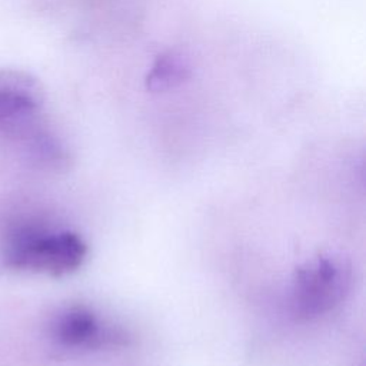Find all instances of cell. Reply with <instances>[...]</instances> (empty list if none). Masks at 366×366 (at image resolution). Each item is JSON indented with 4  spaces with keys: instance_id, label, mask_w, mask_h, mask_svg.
Returning <instances> with one entry per match:
<instances>
[{
    "instance_id": "cell-4",
    "label": "cell",
    "mask_w": 366,
    "mask_h": 366,
    "mask_svg": "<svg viewBox=\"0 0 366 366\" xmlns=\"http://www.w3.org/2000/svg\"><path fill=\"white\" fill-rule=\"evenodd\" d=\"M41 81L21 69H0V132L23 140L43 126Z\"/></svg>"
},
{
    "instance_id": "cell-5",
    "label": "cell",
    "mask_w": 366,
    "mask_h": 366,
    "mask_svg": "<svg viewBox=\"0 0 366 366\" xmlns=\"http://www.w3.org/2000/svg\"><path fill=\"white\" fill-rule=\"evenodd\" d=\"M193 73L192 59L182 49H167L156 56L144 77L147 92L164 93L180 87Z\"/></svg>"
},
{
    "instance_id": "cell-3",
    "label": "cell",
    "mask_w": 366,
    "mask_h": 366,
    "mask_svg": "<svg viewBox=\"0 0 366 366\" xmlns=\"http://www.w3.org/2000/svg\"><path fill=\"white\" fill-rule=\"evenodd\" d=\"M46 335L51 346L64 353L114 349L130 342L124 327L83 303H69L57 309L47 322Z\"/></svg>"
},
{
    "instance_id": "cell-1",
    "label": "cell",
    "mask_w": 366,
    "mask_h": 366,
    "mask_svg": "<svg viewBox=\"0 0 366 366\" xmlns=\"http://www.w3.org/2000/svg\"><path fill=\"white\" fill-rule=\"evenodd\" d=\"M86 256L87 244L80 234L69 229H53L40 222L19 223L4 243L7 267L53 277L76 272Z\"/></svg>"
},
{
    "instance_id": "cell-2",
    "label": "cell",
    "mask_w": 366,
    "mask_h": 366,
    "mask_svg": "<svg viewBox=\"0 0 366 366\" xmlns=\"http://www.w3.org/2000/svg\"><path fill=\"white\" fill-rule=\"evenodd\" d=\"M353 266L340 252H319L300 263L290 279L289 307L300 320L323 317L350 293Z\"/></svg>"
}]
</instances>
